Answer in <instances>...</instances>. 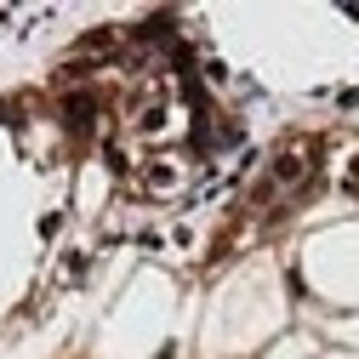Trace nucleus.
I'll use <instances>...</instances> for the list:
<instances>
[{
    "mask_svg": "<svg viewBox=\"0 0 359 359\" xmlns=\"http://www.w3.org/2000/svg\"><path fill=\"white\" fill-rule=\"evenodd\" d=\"M63 114H69V120H74V131H86V120H92V114H97V97H92V92H74V97H69V109H63Z\"/></svg>",
    "mask_w": 359,
    "mask_h": 359,
    "instance_id": "obj_1",
    "label": "nucleus"
}]
</instances>
